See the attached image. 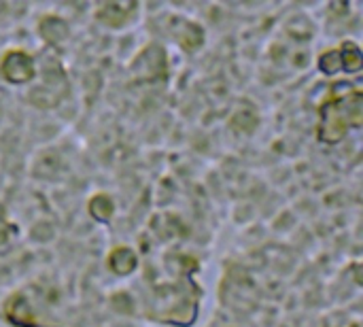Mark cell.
I'll use <instances>...</instances> for the list:
<instances>
[{
    "mask_svg": "<svg viewBox=\"0 0 363 327\" xmlns=\"http://www.w3.org/2000/svg\"><path fill=\"white\" fill-rule=\"evenodd\" d=\"M108 260H119L123 266H121V272H119V277H128V275H132L134 270H136V266H138V257H136V253L130 249V247H117V249H113V253L108 255Z\"/></svg>",
    "mask_w": 363,
    "mask_h": 327,
    "instance_id": "cell-2",
    "label": "cell"
},
{
    "mask_svg": "<svg viewBox=\"0 0 363 327\" xmlns=\"http://www.w3.org/2000/svg\"><path fill=\"white\" fill-rule=\"evenodd\" d=\"M0 68H2V77L6 81H11V83H26L34 74V62H32V57L28 53L19 51V49H15L9 55H4Z\"/></svg>",
    "mask_w": 363,
    "mask_h": 327,
    "instance_id": "cell-1",
    "label": "cell"
}]
</instances>
